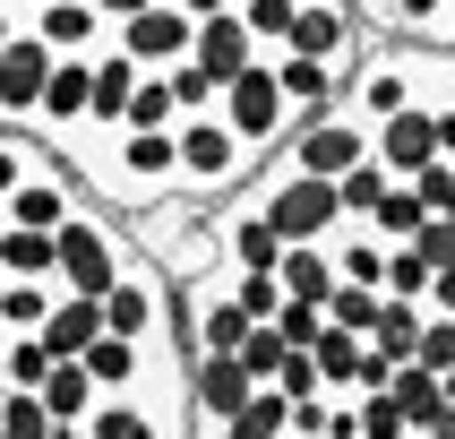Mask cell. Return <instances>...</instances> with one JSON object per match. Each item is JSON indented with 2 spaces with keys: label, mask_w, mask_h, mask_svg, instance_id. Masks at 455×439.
Returning a JSON list of instances; mask_svg holds the SVG:
<instances>
[{
  "label": "cell",
  "mask_w": 455,
  "mask_h": 439,
  "mask_svg": "<svg viewBox=\"0 0 455 439\" xmlns=\"http://www.w3.org/2000/svg\"><path fill=\"white\" fill-rule=\"evenodd\" d=\"M215 241H224V267H250V276H275V258H283V241H275V224L258 215V199H241L215 224Z\"/></svg>",
  "instance_id": "obj_15"
},
{
  "label": "cell",
  "mask_w": 455,
  "mask_h": 439,
  "mask_svg": "<svg viewBox=\"0 0 455 439\" xmlns=\"http://www.w3.org/2000/svg\"><path fill=\"white\" fill-rule=\"evenodd\" d=\"M129 95H138V61L103 44V52H95V95H86V121H77V129L121 138V129H129Z\"/></svg>",
  "instance_id": "obj_14"
},
{
  "label": "cell",
  "mask_w": 455,
  "mask_h": 439,
  "mask_svg": "<svg viewBox=\"0 0 455 439\" xmlns=\"http://www.w3.org/2000/svg\"><path fill=\"white\" fill-rule=\"evenodd\" d=\"M361 354H370L361 336L327 328V336H318V345H309V362H318V387H327V396H353V370H361Z\"/></svg>",
  "instance_id": "obj_23"
},
{
  "label": "cell",
  "mask_w": 455,
  "mask_h": 439,
  "mask_svg": "<svg viewBox=\"0 0 455 439\" xmlns=\"http://www.w3.org/2000/svg\"><path fill=\"white\" fill-rule=\"evenodd\" d=\"M387 396H395V413H404V431H412V439H421L438 413H447V387H438V370H421V362H404V370L387 379Z\"/></svg>",
  "instance_id": "obj_19"
},
{
  "label": "cell",
  "mask_w": 455,
  "mask_h": 439,
  "mask_svg": "<svg viewBox=\"0 0 455 439\" xmlns=\"http://www.w3.org/2000/svg\"><path fill=\"white\" fill-rule=\"evenodd\" d=\"M35 396H44V413H52V431H60V439L86 431V422H95V405H103V387L86 379V362H52V379L35 387Z\"/></svg>",
  "instance_id": "obj_16"
},
{
  "label": "cell",
  "mask_w": 455,
  "mask_h": 439,
  "mask_svg": "<svg viewBox=\"0 0 455 439\" xmlns=\"http://www.w3.org/2000/svg\"><path fill=\"white\" fill-rule=\"evenodd\" d=\"M412 345H421V302H387V310H379V336H370V354H387L395 370H404Z\"/></svg>",
  "instance_id": "obj_27"
},
{
  "label": "cell",
  "mask_w": 455,
  "mask_h": 439,
  "mask_svg": "<svg viewBox=\"0 0 455 439\" xmlns=\"http://www.w3.org/2000/svg\"><path fill=\"white\" fill-rule=\"evenodd\" d=\"M86 95H95V61H52V77H44V103H35V138H69L77 121H86Z\"/></svg>",
  "instance_id": "obj_12"
},
{
  "label": "cell",
  "mask_w": 455,
  "mask_h": 439,
  "mask_svg": "<svg viewBox=\"0 0 455 439\" xmlns=\"http://www.w3.org/2000/svg\"><path fill=\"white\" fill-rule=\"evenodd\" d=\"M18 9H52V0H18Z\"/></svg>",
  "instance_id": "obj_47"
},
{
  "label": "cell",
  "mask_w": 455,
  "mask_h": 439,
  "mask_svg": "<svg viewBox=\"0 0 455 439\" xmlns=\"http://www.w3.org/2000/svg\"><path fill=\"white\" fill-rule=\"evenodd\" d=\"M387 302H430V258L421 250H387Z\"/></svg>",
  "instance_id": "obj_33"
},
{
  "label": "cell",
  "mask_w": 455,
  "mask_h": 439,
  "mask_svg": "<svg viewBox=\"0 0 455 439\" xmlns=\"http://www.w3.org/2000/svg\"><path fill=\"white\" fill-rule=\"evenodd\" d=\"M44 379H52L44 336H0V387H44Z\"/></svg>",
  "instance_id": "obj_29"
},
{
  "label": "cell",
  "mask_w": 455,
  "mask_h": 439,
  "mask_svg": "<svg viewBox=\"0 0 455 439\" xmlns=\"http://www.w3.org/2000/svg\"><path fill=\"white\" fill-rule=\"evenodd\" d=\"M283 52H292V61H327V69L353 77L361 69V18L344 9V0H301V18H292Z\"/></svg>",
  "instance_id": "obj_7"
},
{
  "label": "cell",
  "mask_w": 455,
  "mask_h": 439,
  "mask_svg": "<svg viewBox=\"0 0 455 439\" xmlns=\"http://www.w3.org/2000/svg\"><path fill=\"white\" fill-rule=\"evenodd\" d=\"M215 112H224V129H232L250 155H275L283 138L301 129V112H292V103H283V86H275V61L241 69V77L224 86V103H215Z\"/></svg>",
  "instance_id": "obj_5"
},
{
  "label": "cell",
  "mask_w": 455,
  "mask_h": 439,
  "mask_svg": "<svg viewBox=\"0 0 455 439\" xmlns=\"http://www.w3.org/2000/svg\"><path fill=\"white\" fill-rule=\"evenodd\" d=\"M0 9H18V0H0Z\"/></svg>",
  "instance_id": "obj_48"
},
{
  "label": "cell",
  "mask_w": 455,
  "mask_h": 439,
  "mask_svg": "<svg viewBox=\"0 0 455 439\" xmlns=\"http://www.w3.org/2000/svg\"><path fill=\"white\" fill-rule=\"evenodd\" d=\"M52 250H60L52 284H60V293L103 302V293L121 284V267H129V232H121V215H103L95 199H77L69 215H60V232H52Z\"/></svg>",
  "instance_id": "obj_1"
},
{
  "label": "cell",
  "mask_w": 455,
  "mask_h": 439,
  "mask_svg": "<svg viewBox=\"0 0 455 439\" xmlns=\"http://www.w3.org/2000/svg\"><path fill=\"white\" fill-rule=\"evenodd\" d=\"M26 35L52 52V61H95L112 44V26L86 9V0H52V9H26Z\"/></svg>",
  "instance_id": "obj_11"
},
{
  "label": "cell",
  "mask_w": 455,
  "mask_h": 439,
  "mask_svg": "<svg viewBox=\"0 0 455 439\" xmlns=\"http://www.w3.org/2000/svg\"><path fill=\"white\" fill-rule=\"evenodd\" d=\"M0 293H9V276H0Z\"/></svg>",
  "instance_id": "obj_49"
},
{
  "label": "cell",
  "mask_w": 455,
  "mask_h": 439,
  "mask_svg": "<svg viewBox=\"0 0 455 439\" xmlns=\"http://www.w3.org/2000/svg\"><path fill=\"white\" fill-rule=\"evenodd\" d=\"M52 267H60L52 232H18V224H0V276H9V284H52Z\"/></svg>",
  "instance_id": "obj_20"
},
{
  "label": "cell",
  "mask_w": 455,
  "mask_h": 439,
  "mask_svg": "<svg viewBox=\"0 0 455 439\" xmlns=\"http://www.w3.org/2000/svg\"><path fill=\"white\" fill-rule=\"evenodd\" d=\"M379 310H387V293H370V284H335L327 293V328H344V336H379Z\"/></svg>",
  "instance_id": "obj_25"
},
{
  "label": "cell",
  "mask_w": 455,
  "mask_h": 439,
  "mask_svg": "<svg viewBox=\"0 0 455 439\" xmlns=\"http://www.w3.org/2000/svg\"><path fill=\"white\" fill-rule=\"evenodd\" d=\"M52 302H60V284H9L0 293V336H35L52 319Z\"/></svg>",
  "instance_id": "obj_26"
},
{
  "label": "cell",
  "mask_w": 455,
  "mask_h": 439,
  "mask_svg": "<svg viewBox=\"0 0 455 439\" xmlns=\"http://www.w3.org/2000/svg\"><path fill=\"white\" fill-rule=\"evenodd\" d=\"M172 155H180V199H224V190L250 181V147L224 129V112L172 121Z\"/></svg>",
  "instance_id": "obj_2"
},
{
  "label": "cell",
  "mask_w": 455,
  "mask_h": 439,
  "mask_svg": "<svg viewBox=\"0 0 455 439\" xmlns=\"http://www.w3.org/2000/svg\"><path fill=\"white\" fill-rule=\"evenodd\" d=\"M447 173H455V155H447Z\"/></svg>",
  "instance_id": "obj_50"
},
{
  "label": "cell",
  "mask_w": 455,
  "mask_h": 439,
  "mask_svg": "<svg viewBox=\"0 0 455 439\" xmlns=\"http://www.w3.org/2000/svg\"><path fill=\"white\" fill-rule=\"evenodd\" d=\"M455 0H387V26H404V35H430L438 44V18H447Z\"/></svg>",
  "instance_id": "obj_40"
},
{
  "label": "cell",
  "mask_w": 455,
  "mask_h": 439,
  "mask_svg": "<svg viewBox=\"0 0 455 439\" xmlns=\"http://www.w3.org/2000/svg\"><path fill=\"white\" fill-rule=\"evenodd\" d=\"M327 250H335V284H370V293L387 284V241L379 232H344V241H327Z\"/></svg>",
  "instance_id": "obj_22"
},
{
  "label": "cell",
  "mask_w": 455,
  "mask_h": 439,
  "mask_svg": "<svg viewBox=\"0 0 455 439\" xmlns=\"http://www.w3.org/2000/svg\"><path fill=\"white\" fill-rule=\"evenodd\" d=\"M180 121V103L164 77H138V95H129V129H172Z\"/></svg>",
  "instance_id": "obj_34"
},
{
  "label": "cell",
  "mask_w": 455,
  "mask_h": 439,
  "mask_svg": "<svg viewBox=\"0 0 455 439\" xmlns=\"http://www.w3.org/2000/svg\"><path fill=\"white\" fill-rule=\"evenodd\" d=\"M164 86H172L180 121H189V112H215V103H224L215 86H206V69H198V61H180V69H164Z\"/></svg>",
  "instance_id": "obj_38"
},
{
  "label": "cell",
  "mask_w": 455,
  "mask_h": 439,
  "mask_svg": "<svg viewBox=\"0 0 455 439\" xmlns=\"http://www.w3.org/2000/svg\"><path fill=\"white\" fill-rule=\"evenodd\" d=\"M189 44H198V26L180 18L172 0H155V9H138L129 26H112V52H129V61H138V77L180 69V61H189Z\"/></svg>",
  "instance_id": "obj_6"
},
{
  "label": "cell",
  "mask_w": 455,
  "mask_h": 439,
  "mask_svg": "<svg viewBox=\"0 0 455 439\" xmlns=\"http://www.w3.org/2000/svg\"><path fill=\"white\" fill-rule=\"evenodd\" d=\"M275 336H283V354H309V345L327 336V310H309V302H283V310H275Z\"/></svg>",
  "instance_id": "obj_37"
},
{
  "label": "cell",
  "mask_w": 455,
  "mask_h": 439,
  "mask_svg": "<svg viewBox=\"0 0 455 439\" xmlns=\"http://www.w3.org/2000/svg\"><path fill=\"white\" fill-rule=\"evenodd\" d=\"M353 164H370V129L335 103V112H318V121H301L292 138L275 147V164L267 173H309V181H344Z\"/></svg>",
  "instance_id": "obj_4"
},
{
  "label": "cell",
  "mask_w": 455,
  "mask_h": 439,
  "mask_svg": "<svg viewBox=\"0 0 455 439\" xmlns=\"http://www.w3.org/2000/svg\"><path fill=\"white\" fill-rule=\"evenodd\" d=\"M35 336H44V354H52V362H77V354L103 336V302H86V293H60V302H52V319H44Z\"/></svg>",
  "instance_id": "obj_17"
},
{
  "label": "cell",
  "mask_w": 455,
  "mask_h": 439,
  "mask_svg": "<svg viewBox=\"0 0 455 439\" xmlns=\"http://www.w3.org/2000/svg\"><path fill=\"white\" fill-rule=\"evenodd\" d=\"M0 439H60L35 387H0Z\"/></svg>",
  "instance_id": "obj_30"
},
{
  "label": "cell",
  "mask_w": 455,
  "mask_h": 439,
  "mask_svg": "<svg viewBox=\"0 0 455 439\" xmlns=\"http://www.w3.org/2000/svg\"><path fill=\"white\" fill-rule=\"evenodd\" d=\"M189 61H198V69H206V86L224 95L232 77H241V69H258L267 52H258V44H250V26H241V18L224 9V18H206V26H198V44H189Z\"/></svg>",
  "instance_id": "obj_13"
},
{
  "label": "cell",
  "mask_w": 455,
  "mask_h": 439,
  "mask_svg": "<svg viewBox=\"0 0 455 439\" xmlns=\"http://www.w3.org/2000/svg\"><path fill=\"white\" fill-rule=\"evenodd\" d=\"M224 439H292V405H283L275 387H258L250 405L232 413V431H224Z\"/></svg>",
  "instance_id": "obj_28"
},
{
  "label": "cell",
  "mask_w": 455,
  "mask_h": 439,
  "mask_svg": "<svg viewBox=\"0 0 455 439\" xmlns=\"http://www.w3.org/2000/svg\"><path fill=\"white\" fill-rule=\"evenodd\" d=\"M421 310H430V319H455V267L430 276V302H421Z\"/></svg>",
  "instance_id": "obj_42"
},
{
  "label": "cell",
  "mask_w": 455,
  "mask_h": 439,
  "mask_svg": "<svg viewBox=\"0 0 455 439\" xmlns=\"http://www.w3.org/2000/svg\"><path fill=\"white\" fill-rule=\"evenodd\" d=\"M77 207V181H69V164L44 147V164L9 190V207H0V224H18V232H60V215Z\"/></svg>",
  "instance_id": "obj_8"
},
{
  "label": "cell",
  "mask_w": 455,
  "mask_h": 439,
  "mask_svg": "<svg viewBox=\"0 0 455 439\" xmlns=\"http://www.w3.org/2000/svg\"><path fill=\"white\" fill-rule=\"evenodd\" d=\"M258 387H250V370L232 354H206V362H189V431H232V413L250 405Z\"/></svg>",
  "instance_id": "obj_9"
},
{
  "label": "cell",
  "mask_w": 455,
  "mask_h": 439,
  "mask_svg": "<svg viewBox=\"0 0 455 439\" xmlns=\"http://www.w3.org/2000/svg\"><path fill=\"white\" fill-rule=\"evenodd\" d=\"M232 18L250 26V44L275 61V52H283V35H292V18H301V0H232Z\"/></svg>",
  "instance_id": "obj_24"
},
{
  "label": "cell",
  "mask_w": 455,
  "mask_h": 439,
  "mask_svg": "<svg viewBox=\"0 0 455 439\" xmlns=\"http://www.w3.org/2000/svg\"><path fill=\"white\" fill-rule=\"evenodd\" d=\"M412 362L447 379V370H455V319H430V310H421V345H412Z\"/></svg>",
  "instance_id": "obj_39"
},
{
  "label": "cell",
  "mask_w": 455,
  "mask_h": 439,
  "mask_svg": "<svg viewBox=\"0 0 455 439\" xmlns=\"http://www.w3.org/2000/svg\"><path fill=\"white\" fill-rule=\"evenodd\" d=\"M421 439H455V405L438 413V422H430V431H421Z\"/></svg>",
  "instance_id": "obj_46"
},
{
  "label": "cell",
  "mask_w": 455,
  "mask_h": 439,
  "mask_svg": "<svg viewBox=\"0 0 455 439\" xmlns=\"http://www.w3.org/2000/svg\"><path fill=\"white\" fill-rule=\"evenodd\" d=\"M250 199H258V215L275 224V241H283V250H301V241H335V232H344V199H335V181L267 173Z\"/></svg>",
  "instance_id": "obj_3"
},
{
  "label": "cell",
  "mask_w": 455,
  "mask_h": 439,
  "mask_svg": "<svg viewBox=\"0 0 455 439\" xmlns=\"http://www.w3.org/2000/svg\"><path fill=\"white\" fill-rule=\"evenodd\" d=\"M232 362H241V370H250V387H275V362H283V336H275V328H250V336H241V354H232Z\"/></svg>",
  "instance_id": "obj_35"
},
{
  "label": "cell",
  "mask_w": 455,
  "mask_h": 439,
  "mask_svg": "<svg viewBox=\"0 0 455 439\" xmlns=\"http://www.w3.org/2000/svg\"><path fill=\"white\" fill-rule=\"evenodd\" d=\"M172 9H180V18H189V26H206V18H224L232 0H172Z\"/></svg>",
  "instance_id": "obj_44"
},
{
  "label": "cell",
  "mask_w": 455,
  "mask_h": 439,
  "mask_svg": "<svg viewBox=\"0 0 455 439\" xmlns=\"http://www.w3.org/2000/svg\"><path fill=\"white\" fill-rule=\"evenodd\" d=\"M69 439H86V431H69Z\"/></svg>",
  "instance_id": "obj_51"
},
{
  "label": "cell",
  "mask_w": 455,
  "mask_h": 439,
  "mask_svg": "<svg viewBox=\"0 0 455 439\" xmlns=\"http://www.w3.org/2000/svg\"><path fill=\"white\" fill-rule=\"evenodd\" d=\"M35 164H44V138H18V129H0V207H9V190H18Z\"/></svg>",
  "instance_id": "obj_36"
},
{
  "label": "cell",
  "mask_w": 455,
  "mask_h": 439,
  "mask_svg": "<svg viewBox=\"0 0 455 439\" xmlns=\"http://www.w3.org/2000/svg\"><path fill=\"white\" fill-rule=\"evenodd\" d=\"M232 302H241V319H250V328H275L283 284H275V276H250V267H232Z\"/></svg>",
  "instance_id": "obj_32"
},
{
  "label": "cell",
  "mask_w": 455,
  "mask_h": 439,
  "mask_svg": "<svg viewBox=\"0 0 455 439\" xmlns=\"http://www.w3.org/2000/svg\"><path fill=\"white\" fill-rule=\"evenodd\" d=\"M86 9H95L103 26H129V18H138V9H155V0H86Z\"/></svg>",
  "instance_id": "obj_43"
},
{
  "label": "cell",
  "mask_w": 455,
  "mask_h": 439,
  "mask_svg": "<svg viewBox=\"0 0 455 439\" xmlns=\"http://www.w3.org/2000/svg\"><path fill=\"white\" fill-rule=\"evenodd\" d=\"M370 155H379L387 181H412L421 164H438V112H430V103H412V112L379 121V129H370Z\"/></svg>",
  "instance_id": "obj_10"
},
{
  "label": "cell",
  "mask_w": 455,
  "mask_h": 439,
  "mask_svg": "<svg viewBox=\"0 0 455 439\" xmlns=\"http://www.w3.org/2000/svg\"><path fill=\"white\" fill-rule=\"evenodd\" d=\"M421 224H430V215H421V199H412V181H387V199L370 207V224H361V232H379L387 250H404Z\"/></svg>",
  "instance_id": "obj_21"
},
{
  "label": "cell",
  "mask_w": 455,
  "mask_h": 439,
  "mask_svg": "<svg viewBox=\"0 0 455 439\" xmlns=\"http://www.w3.org/2000/svg\"><path fill=\"white\" fill-rule=\"evenodd\" d=\"M18 35H26V18H18V9H0V52L18 44Z\"/></svg>",
  "instance_id": "obj_45"
},
{
  "label": "cell",
  "mask_w": 455,
  "mask_h": 439,
  "mask_svg": "<svg viewBox=\"0 0 455 439\" xmlns=\"http://www.w3.org/2000/svg\"><path fill=\"white\" fill-rule=\"evenodd\" d=\"M361 405V439H412L404 413H395V396H353Z\"/></svg>",
  "instance_id": "obj_41"
},
{
  "label": "cell",
  "mask_w": 455,
  "mask_h": 439,
  "mask_svg": "<svg viewBox=\"0 0 455 439\" xmlns=\"http://www.w3.org/2000/svg\"><path fill=\"white\" fill-rule=\"evenodd\" d=\"M275 284H283V302L327 310V293H335V250H327V241H301V250H283V258H275Z\"/></svg>",
  "instance_id": "obj_18"
},
{
  "label": "cell",
  "mask_w": 455,
  "mask_h": 439,
  "mask_svg": "<svg viewBox=\"0 0 455 439\" xmlns=\"http://www.w3.org/2000/svg\"><path fill=\"white\" fill-rule=\"evenodd\" d=\"M335 199H344V224H370V207L387 199V173H379V155H370V164H353V173L335 181Z\"/></svg>",
  "instance_id": "obj_31"
}]
</instances>
